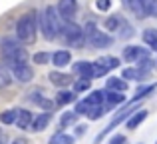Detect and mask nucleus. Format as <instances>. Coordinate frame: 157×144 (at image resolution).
Returning <instances> with one entry per match:
<instances>
[{
	"label": "nucleus",
	"mask_w": 157,
	"mask_h": 144,
	"mask_svg": "<svg viewBox=\"0 0 157 144\" xmlns=\"http://www.w3.org/2000/svg\"><path fill=\"white\" fill-rule=\"evenodd\" d=\"M38 24H40V32L46 40H56L58 32H60V16H58L54 6H46L38 16Z\"/></svg>",
	"instance_id": "nucleus-1"
},
{
	"label": "nucleus",
	"mask_w": 157,
	"mask_h": 144,
	"mask_svg": "<svg viewBox=\"0 0 157 144\" xmlns=\"http://www.w3.org/2000/svg\"><path fill=\"white\" fill-rule=\"evenodd\" d=\"M36 28H38L36 12H26V14H22L18 18V22H16V38L22 40V42H34Z\"/></svg>",
	"instance_id": "nucleus-2"
},
{
	"label": "nucleus",
	"mask_w": 157,
	"mask_h": 144,
	"mask_svg": "<svg viewBox=\"0 0 157 144\" xmlns=\"http://www.w3.org/2000/svg\"><path fill=\"white\" fill-rule=\"evenodd\" d=\"M0 52H2V58H4V62H6V66L16 64V62H28L26 50H24L18 42H14L12 38H6V40H4Z\"/></svg>",
	"instance_id": "nucleus-3"
},
{
	"label": "nucleus",
	"mask_w": 157,
	"mask_h": 144,
	"mask_svg": "<svg viewBox=\"0 0 157 144\" xmlns=\"http://www.w3.org/2000/svg\"><path fill=\"white\" fill-rule=\"evenodd\" d=\"M84 40L94 48H107L111 42H113L109 34L101 32L100 28H98L96 24H92V22L86 24V28H84Z\"/></svg>",
	"instance_id": "nucleus-4"
},
{
	"label": "nucleus",
	"mask_w": 157,
	"mask_h": 144,
	"mask_svg": "<svg viewBox=\"0 0 157 144\" xmlns=\"http://www.w3.org/2000/svg\"><path fill=\"white\" fill-rule=\"evenodd\" d=\"M60 30H62V36H64V38L68 40L72 46H82V44L86 42V40H84V28L78 26V24L64 22L60 26Z\"/></svg>",
	"instance_id": "nucleus-5"
},
{
	"label": "nucleus",
	"mask_w": 157,
	"mask_h": 144,
	"mask_svg": "<svg viewBox=\"0 0 157 144\" xmlns=\"http://www.w3.org/2000/svg\"><path fill=\"white\" fill-rule=\"evenodd\" d=\"M6 68L14 74V78L18 82H30L32 78H34V70L30 68L28 62H16V64H10V66H6Z\"/></svg>",
	"instance_id": "nucleus-6"
},
{
	"label": "nucleus",
	"mask_w": 157,
	"mask_h": 144,
	"mask_svg": "<svg viewBox=\"0 0 157 144\" xmlns=\"http://www.w3.org/2000/svg\"><path fill=\"white\" fill-rule=\"evenodd\" d=\"M56 12H58L60 18L66 20V22H72L74 16H76V12H78V2L76 0H58Z\"/></svg>",
	"instance_id": "nucleus-7"
},
{
	"label": "nucleus",
	"mask_w": 157,
	"mask_h": 144,
	"mask_svg": "<svg viewBox=\"0 0 157 144\" xmlns=\"http://www.w3.org/2000/svg\"><path fill=\"white\" fill-rule=\"evenodd\" d=\"M147 54H149V52L141 46H125L123 48V58H125L127 62H135V60L141 62L143 58H147Z\"/></svg>",
	"instance_id": "nucleus-8"
},
{
	"label": "nucleus",
	"mask_w": 157,
	"mask_h": 144,
	"mask_svg": "<svg viewBox=\"0 0 157 144\" xmlns=\"http://www.w3.org/2000/svg\"><path fill=\"white\" fill-rule=\"evenodd\" d=\"M74 72L80 74L82 78H86V80L94 78V66H92V62H88V60H80V62H76V64H74Z\"/></svg>",
	"instance_id": "nucleus-9"
},
{
	"label": "nucleus",
	"mask_w": 157,
	"mask_h": 144,
	"mask_svg": "<svg viewBox=\"0 0 157 144\" xmlns=\"http://www.w3.org/2000/svg\"><path fill=\"white\" fill-rule=\"evenodd\" d=\"M105 88H107V92H125L127 90V82L121 80V78L109 76L105 80Z\"/></svg>",
	"instance_id": "nucleus-10"
},
{
	"label": "nucleus",
	"mask_w": 157,
	"mask_h": 144,
	"mask_svg": "<svg viewBox=\"0 0 157 144\" xmlns=\"http://www.w3.org/2000/svg\"><path fill=\"white\" fill-rule=\"evenodd\" d=\"M70 60H72V54H70V50H58L52 54V64L58 68H64L70 64Z\"/></svg>",
	"instance_id": "nucleus-11"
},
{
	"label": "nucleus",
	"mask_w": 157,
	"mask_h": 144,
	"mask_svg": "<svg viewBox=\"0 0 157 144\" xmlns=\"http://www.w3.org/2000/svg\"><path fill=\"white\" fill-rule=\"evenodd\" d=\"M32 120H34V116L30 114V110H18V118H16V122L14 124L18 126V128H22V130H28L32 126Z\"/></svg>",
	"instance_id": "nucleus-12"
},
{
	"label": "nucleus",
	"mask_w": 157,
	"mask_h": 144,
	"mask_svg": "<svg viewBox=\"0 0 157 144\" xmlns=\"http://www.w3.org/2000/svg\"><path fill=\"white\" fill-rule=\"evenodd\" d=\"M145 118H147V110H135V112L125 120V126H127L129 130H135L143 120H145Z\"/></svg>",
	"instance_id": "nucleus-13"
},
{
	"label": "nucleus",
	"mask_w": 157,
	"mask_h": 144,
	"mask_svg": "<svg viewBox=\"0 0 157 144\" xmlns=\"http://www.w3.org/2000/svg\"><path fill=\"white\" fill-rule=\"evenodd\" d=\"M50 120H52V114L50 112H44V114H40V116H36L34 120H32V130H36V132L44 130L48 124H50Z\"/></svg>",
	"instance_id": "nucleus-14"
},
{
	"label": "nucleus",
	"mask_w": 157,
	"mask_h": 144,
	"mask_svg": "<svg viewBox=\"0 0 157 144\" xmlns=\"http://www.w3.org/2000/svg\"><path fill=\"white\" fill-rule=\"evenodd\" d=\"M50 82L54 86H68L72 82V76L70 74H64V72H50Z\"/></svg>",
	"instance_id": "nucleus-15"
},
{
	"label": "nucleus",
	"mask_w": 157,
	"mask_h": 144,
	"mask_svg": "<svg viewBox=\"0 0 157 144\" xmlns=\"http://www.w3.org/2000/svg\"><path fill=\"white\" fill-rule=\"evenodd\" d=\"M104 100H105V92H104V90H94V92L90 94L84 102L88 106H101V104H104Z\"/></svg>",
	"instance_id": "nucleus-16"
},
{
	"label": "nucleus",
	"mask_w": 157,
	"mask_h": 144,
	"mask_svg": "<svg viewBox=\"0 0 157 144\" xmlns=\"http://www.w3.org/2000/svg\"><path fill=\"white\" fill-rule=\"evenodd\" d=\"M121 76L123 80H141V78L147 76V72H143L141 68H125Z\"/></svg>",
	"instance_id": "nucleus-17"
},
{
	"label": "nucleus",
	"mask_w": 157,
	"mask_h": 144,
	"mask_svg": "<svg viewBox=\"0 0 157 144\" xmlns=\"http://www.w3.org/2000/svg\"><path fill=\"white\" fill-rule=\"evenodd\" d=\"M76 100V94L74 92H68V90H60V92L56 94V104L58 106H66L70 104V102Z\"/></svg>",
	"instance_id": "nucleus-18"
},
{
	"label": "nucleus",
	"mask_w": 157,
	"mask_h": 144,
	"mask_svg": "<svg viewBox=\"0 0 157 144\" xmlns=\"http://www.w3.org/2000/svg\"><path fill=\"white\" fill-rule=\"evenodd\" d=\"M12 84V74L6 68V64H0V88H8Z\"/></svg>",
	"instance_id": "nucleus-19"
},
{
	"label": "nucleus",
	"mask_w": 157,
	"mask_h": 144,
	"mask_svg": "<svg viewBox=\"0 0 157 144\" xmlns=\"http://www.w3.org/2000/svg\"><path fill=\"white\" fill-rule=\"evenodd\" d=\"M143 42H145L149 48L157 50V30L149 28V30H145V32H143Z\"/></svg>",
	"instance_id": "nucleus-20"
},
{
	"label": "nucleus",
	"mask_w": 157,
	"mask_h": 144,
	"mask_svg": "<svg viewBox=\"0 0 157 144\" xmlns=\"http://www.w3.org/2000/svg\"><path fill=\"white\" fill-rule=\"evenodd\" d=\"M157 88V84H149V86H139L137 90H135V96H133V100L131 102H137V100H141V98H145L147 94H151L153 90Z\"/></svg>",
	"instance_id": "nucleus-21"
},
{
	"label": "nucleus",
	"mask_w": 157,
	"mask_h": 144,
	"mask_svg": "<svg viewBox=\"0 0 157 144\" xmlns=\"http://www.w3.org/2000/svg\"><path fill=\"white\" fill-rule=\"evenodd\" d=\"M98 64H100L101 68H117L119 66V58H115V56H101L100 60H98Z\"/></svg>",
	"instance_id": "nucleus-22"
},
{
	"label": "nucleus",
	"mask_w": 157,
	"mask_h": 144,
	"mask_svg": "<svg viewBox=\"0 0 157 144\" xmlns=\"http://www.w3.org/2000/svg\"><path fill=\"white\" fill-rule=\"evenodd\" d=\"M105 102L109 104V108L113 104H121V102H125V96H123L121 92H105Z\"/></svg>",
	"instance_id": "nucleus-23"
},
{
	"label": "nucleus",
	"mask_w": 157,
	"mask_h": 144,
	"mask_svg": "<svg viewBox=\"0 0 157 144\" xmlns=\"http://www.w3.org/2000/svg\"><path fill=\"white\" fill-rule=\"evenodd\" d=\"M16 118H18V110H4V112H0V122L2 124H14Z\"/></svg>",
	"instance_id": "nucleus-24"
},
{
	"label": "nucleus",
	"mask_w": 157,
	"mask_h": 144,
	"mask_svg": "<svg viewBox=\"0 0 157 144\" xmlns=\"http://www.w3.org/2000/svg\"><path fill=\"white\" fill-rule=\"evenodd\" d=\"M143 12L147 16H155L157 18V0H143Z\"/></svg>",
	"instance_id": "nucleus-25"
},
{
	"label": "nucleus",
	"mask_w": 157,
	"mask_h": 144,
	"mask_svg": "<svg viewBox=\"0 0 157 144\" xmlns=\"http://www.w3.org/2000/svg\"><path fill=\"white\" fill-rule=\"evenodd\" d=\"M50 144H74V138L68 136L66 132H58L50 138Z\"/></svg>",
	"instance_id": "nucleus-26"
},
{
	"label": "nucleus",
	"mask_w": 157,
	"mask_h": 144,
	"mask_svg": "<svg viewBox=\"0 0 157 144\" xmlns=\"http://www.w3.org/2000/svg\"><path fill=\"white\" fill-rule=\"evenodd\" d=\"M76 120H78V114H76V112H64V114L60 116V126H62V128H66V126H72Z\"/></svg>",
	"instance_id": "nucleus-27"
},
{
	"label": "nucleus",
	"mask_w": 157,
	"mask_h": 144,
	"mask_svg": "<svg viewBox=\"0 0 157 144\" xmlns=\"http://www.w3.org/2000/svg\"><path fill=\"white\" fill-rule=\"evenodd\" d=\"M105 114V108L104 106H90V110H88V114L86 116L90 118V120H98V118H101Z\"/></svg>",
	"instance_id": "nucleus-28"
},
{
	"label": "nucleus",
	"mask_w": 157,
	"mask_h": 144,
	"mask_svg": "<svg viewBox=\"0 0 157 144\" xmlns=\"http://www.w3.org/2000/svg\"><path fill=\"white\" fill-rule=\"evenodd\" d=\"M52 56L48 54V52H36L34 56H32V60H34V64H40V66H42V64H48V60H50Z\"/></svg>",
	"instance_id": "nucleus-29"
},
{
	"label": "nucleus",
	"mask_w": 157,
	"mask_h": 144,
	"mask_svg": "<svg viewBox=\"0 0 157 144\" xmlns=\"http://www.w3.org/2000/svg\"><path fill=\"white\" fill-rule=\"evenodd\" d=\"M88 88H90V80H86V78L74 82V90H76V92H84V90H88Z\"/></svg>",
	"instance_id": "nucleus-30"
},
{
	"label": "nucleus",
	"mask_w": 157,
	"mask_h": 144,
	"mask_svg": "<svg viewBox=\"0 0 157 144\" xmlns=\"http://www.w3.org/2000/svg\"><path fill=\"white\" fill-rule=\"evenodd\" d=\"M88 110H90V106L82 100V102H78V104H76V110H74V112H76V114H88Z\"/></svg>",
	"instance_id": "nucleus-31"
},
{
	"label": "nucleus",
	"mask_w": 157,
	"mask_h": 144,
	"mask_svg": "<svg viewBox=\"0 0 157 144\" xmlns=\"http://www.w3.org/2000/svg\"><path fill=\"white\" fill-rule=\"evenodd\" d=\"M96 6H98V10L105 12V10H109V8H111V0H98Z\"/></svg>",
	"instance_id": "nucleus-32"
},
{
	"label": "nucleus",
	"mask_w": 157,
	"mask_h": 144,
	"mask_svg": "<svg viewBox=\"0 0 157 144\" xmlns=\"http://www.w3.org/2000/svg\"><path fill=\"white\" fill-rule=\"evenodd\" d=\"M107 144H127V138L123 136V134H115L113 138H109V142Z\"/></svg>",
	"instance_id": "nucleus-33"
},
{
	"label": "nucleus",
	"mask_w": 157,
	"mask_h": 144,
	"mask_svg": "<svg viewBox=\"0 0 157 144\" xmlns=\"http://www.w3.org/2000/svg\"><path fill=\"white\" fill-rule=\"evenodd\" d=\"M117 24H119V20H117V18H109V20H105V28H107V30H115V28H117Z\"/></svg>",
	"instance_id": "nucleus-34"
},
{
	"label": "nucleus",
	"mask_w": 157,
	"mask_h": 144,
	"mask_svg": "<svg viewBox=\"0 0 157 144\" xmlns=\"http://www.w3.org/2000/svg\"><path fill=\"white\" fill-rule=\"evenodd\" d=\"M84 134H86V126L80 124V126L76 128V136H84Z\"/></svg>",
	"instance_id": "nucleus-35"
},
{
	"label": "nucleus",
	"mask_w": 157,
	"mask_h": 144,
	"mask_svg": "<svg viewBox=\"0 0 157 144\" xmlns=\"http://www.w3.org/2000/svg\"><path fill=\"white\" fill-rule=\"evenodd\" d=\"M12 144H26V140H22V138H18V140H14Z\"/></svg>",
	"instance_id": "nucleus-36"
},
{
	"label": "nucleus",
	"mask_w": 157,
	"mask_h": 144,
	"mask_svg": "<svg viewBox=\"0 0 157 144\" xmlns=\"http://www.w3.org/2000/svg\"><path fill=\"white\" fill-rule=\"evenodd\" d=\"M121 2H123V4H125V6H127V2H129V0H121Z\"/></svg>",
	"instance_id": "nucleus-37"
},
{
	"label": "nucleus",
	"mask_w": 157,
	"mask_h": 144,
	"mask_svg": "<svg viewBox=\"0 0 157 144\" xmlns=\"http://www.w3.org/2000/svg\"><path fill=\"white\" fill-rule=\"evenodd\" d=\"M0 142H2V130H0Z\"/></svg>",
	"instance_id": "nucleus-38"
}]
</instances>
